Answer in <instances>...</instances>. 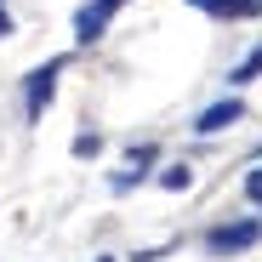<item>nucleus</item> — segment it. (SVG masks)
<instances>
[{"mask_svg": "<svg viewBox=\"0 0 262 262\" xmlns=\"http://www.w3.org/2000/svg\"><path fill=\"white\" fill-rule=\"evenodd\" d=\"M205 256H239L251 245H262V216H234V223H216L205 228Z\"/></svg>", "mask_w": 262, "mask_h": 262, "instance_id": "nucleus-1", "label": "nucleus"}, {"mask_svg": "<svg viewBox=\"0 0 262 262\" xmlns=\"http://www.w3.org/2000/svg\"><path fill=\"white\" fill-rule=\"evenodd\" d=\"M63 63H69V57H52V63H40V69L23 80V120H29V125L46 120V108H52V97H57V74H63Z\"/></svg>", "mask_w": 262, "mask_h": 262, "instance_id": "nucleus-2", "label": "nucleus"}, {"mask_svg": "<svg viewBox=\"0 0 262 262\" xmlns=\"http://www.w3.org/2000/svg\"><path fill=\"white\" fill-rule=\"evenodd\" d=\"M120 6H131V0H85L74 12V46H97L108 34V23L120 17Z\"/></svg>", "mask_w": 262, "mask_h": 262, "instance_id": "nucleus-3", "label": "nucleus"}, {"mask_svg": "<svg viewBox=\"0 0 262 262\" xmlns=\"http://www.w3.org/2000/svg\"><path fill=\"white\" fill-rule=\"evenodd\" d=\"M239 120H245V97L228 92V97H216L211 108L194 114V131H200V137H216V131H228V125H239Z\"/></svg>", "mask_w": 262, "mask_h": 262, "instance_id": "nucleus-4", "label": "nucleus"}, {"mask_svg": "<svg viewBox=\"0 0 262 262\" xmlns=\"http://www.w3.org/2000/svg\"><path fill=\"white\" fill-rule=\"evenodd\" d=\"M154 160H160V148H154V143L131 148V154H125V165H120L114 177H108V188H114V194H131L137 183H148V165H154Z\"/></svg>", "mask_w": 262, "mask_h": 262, "instance_id": "nucleus-5", "label": "nucleus"}, {"mask_svg": "<svg viewBox=\"0 0 262 262\" xmlns=\"http://www.w3.org/2000/svg\"><path fill=\"white\" fill-rule=\"evenodd\" d=\"M194 12L216 17V23H245V17H262V0H188Z\"/></svg>", "mask_w": 262, "mask_h": 262, "instance_id": "nucleus-6", "label": "nucleus"}, {"mask_svg": "<svg viewBox=\"0 0 262 262\" xmlns=\"http://www.w3.org/2000/svg\"><path fill=\"white\" fill-rule=\"evenodd\" d=\"M256 74H262V46H251V52H245V57H239V63L228 69V92H239V85H251Z\"/></svg>", "mask_w": 262, "mask_h": 262, "instance_id": "nucleus-7", "label": "nucleus"}, {"mask_svg": "<svg viewBox=\"0 0 262 262\" xmlns=\"http://www.w3.org/2000/svg\"><path fill=\"white\" fill-rule=\"evenodd\" d=\"M160 188H165V194H188V188H194V165H165V171H160Z\"/></svg>", "mask_w": 262, "mask_h": 262, "instance_id": "nucleus-8", "label": "nucleus"}, {"mask_svg": "<svg viewBox=\"0 0 262 262\" xmlns=\"http://www.w3.org/2000/svg\"><path fill=\"white\" fill-rule=\"evenodd\" d=\"M92 154H103V137L97 131H80L74 137V160H92Z\"/></svg>", "mask_w": 262, "mask_h": 262, "instance_id": "nucleus-9", "label": "nucleus"}, {"mask_svg": "<svg viewBox=\"0 0 262 262\" xmlns=\"http://www.w3.org/2000/svg\"><path fill=\"white\" fill-rule=\"evenodd\" d=\"M245 194H251V205H262V165H256L251 177H245Z\"/></svg>", "mask_w": 262, "mask_h": 262, "instance_id": "nucleus-10", "label": "nucleus"}, {"mask_svg": "<svg viewBox=\"0 0 262 262\" xmlns=\"http://www.w3.org/2000/svg\"><path fill=\"white\" fill-rule=\"evenodd\" d=\"M0 40H12V12L0 6Z\"/></svg>", "mask_w": 262, "mask_h": 262, "instance_id": "nucleus-11", "label": "nucleus"}, {"mask_svg": "<svg viewBox=\"0 0 262 262\" xmlns=\"http://www.w3.org/2000/svg\"><path fill=\"white\" fill-rule=\"evenodd\" d=\"M251 160H262V143H256V154H251Z\"/></svg>", "mask_w": 262, "mask_h": 262, "instance_id": "nucleus-12", "label": "nucleus"}, {"mask_svg": "<svg viewBox=\"0 0 262 262\" xmlns=\"http://www.w3.org/2000/svg\"><path fill=\"white\" fill-rule=\"evenodd\" d=\"M97 262H114V256H97Z\"/></svg>", "mask_w": 262, "mask_h": 262, "instance_id": "nucleus-13", "label": "nucleus"}]
</instances>
